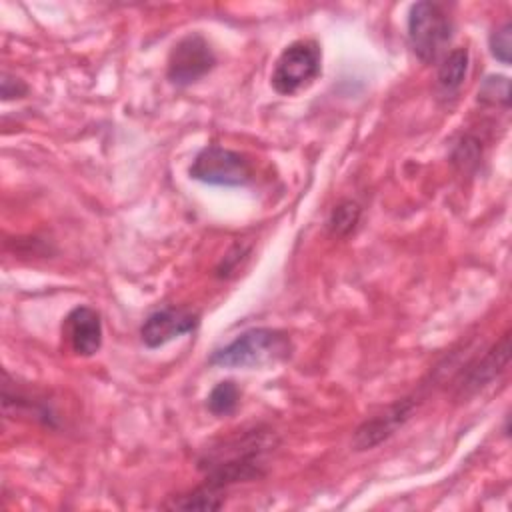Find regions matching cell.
Here are the masks:
<instances>
[{
    "instance_id": "10",
    "label": "cell",
    "mask_w": 512,
    "mask_h": 512,
    "mask_svg": "<svg viewBox=\"0 0 512 512\" xmlns=\"http://www.w3.org/2000/svg\"><path fill=\"white\" fill-rule=\"evenodd\" d=\"M62 334L74 354L94 356L102 348L104 336L100 312L92 306L72 308L62 322Z\"/></svg>"
},
{
    "instance_id": "15",
    "label": "cell",
    "mask_w": 512,
    "mask_h": 512,
    "mask_svg": "<svg viewBox=\"0 0 512 512\" xmlns=\"http://www.w3.org/2000/svg\"><path fill=\"white\" fill-rule=\"evenodd\" d=\"M238 402H240V388L232 380L218 382L206 398V406L214 416L234 414L238 408Z\"/></svg>"
},
{
    "instance_id": "11",
    "label": "cell",
    "mask_w": 512,
    "mask_h": 512,
    "mask_svg": "<svg viewBox=\"0 0 512 512\" xmlns=\"http://www.w3.org/2000/svg\"><path fill=\"white\" fill-rule=\"evenodd\" d=\"M2 408L6 416H24L28 420H34L42 426L56 428L58 426V414L52 406V402L46 396H40L36 392H30L26 388H20L16 382H10V374L4 372L2 382Z\"/></svg>"
},
{
    "instance_id": "16",
    "label": "cell",
    "mask_w": 512,
    "mask_h": 512,
    "mask_svg": "<svg viewBox=\"0 0 512 512\" xmlns=\"http://www.w3.org/2000/svg\"><path fill=\"white\" fill-rule=\"evenodd\" d=\"M478 102L490 104V106H504L510 104V82L506 76H486L480 90H478Z\"/></svg>"
},
{
    "instance_id": "9",
    "label": "cell",
    "mask_w": 512,
    "mask_h": 512,
    "mask_svg": "<svg viewBox=\"0 0 512 512\" xmlns=\"http://www.w3.org/2000/svg\"><path fill=\"white\" fill-rule=\"evenodd\" d=\"M200 314L188 308L166 306L146 316L140 326V338L146 348H160L174 338L190 334L198 328Z\"/></svg>"
},
{
    "instance_id": "1",
    "label": "cell",
    "mask_w": 512,
    "mask_h": 512,
    "mask_svg": "<svg viewBox=\"0 0 512 512\" xmlns=\"http://www.w3.org/2000/svg\"><path fill=\"white\" fill-rule=\"evenodd\" d=\"M274 444L276 438L270 428L238 430L206 448L198 458V468L206 474V484L218 490L236 482L256 480L264 474V458Z\"/></svg>"
},
{
    "instance_id": "13",
    "label": "cell",
    "mask_w": 512,
    "mask_h": 512,
    "mask_svg": "<svg viewBox=\"0 0 512 512\" xmlns=\"http://www.w3.org/2000/svg\"><path fill=\"white\" fill-rule=\"evenodd\" d=\"M220 492L222 490H218L210 484H204V486L194 488L192 492L176 496L170 504H166V508H172V510H218L224 506V498L220 496Z\"/></svg>"
},
{
    "instance_id": "3",
    "label": "cell",
    "mask_w": 512,
    "mask_h": 512,
    "mask_svg": "<svg viewBox=\"0 0 512 512\" xmlns=\"http://www.w3.org/2000/svg\"><path fill=\"white\" fill-rule=\"evenodd\" d=\"M452 32L454 22L442 4L424 0L410 6L406 34L418 60L436 62L450 44Z\"/></svg>"
},
{
    "instance_id": "5",
    "label": "cell",
    "mask_w": 512,
    "mask_h": 512,
    "mask_svg": "<svg viewBox=\"0 0 512 512\" xmlns=\"http://www.w3.org/2000/svg\"><path fill=\"white\" fill-rule=\"evenodd\" d=\"M188 176L210 186L236 188L254 180V168L244 154L218 144H210L194 156L188 168Z\"/></svg>"
},
{
    "instance_id": "18",
    "label": "cell",
    "mask_w": 512,
    "mask_h": 512,
    "mask_svg": "<svg viewBox=\"0 0 512 512\" xmlns=\"http://www.w3.org/2000/svg\"><path fill=\"white\" fill-rule=\"evenodd\" d=\"M28 94V84L10 72H2V100H18Z\"/></svg>"
},
{
    "instance_id": "14",
    "label": "cell",
    "mask_w": 512,
    "mask_h": 512,
    "mask_svg": "<svg viewBox=\"0 0 512 512\" xmlns=\"http://www.w3.org/2000/svg\"><path fill=\"white\" fill-rule=\"evenodd\" d=\"M360 214H362V208L356 200H342L332 208L326 220V228L332 236L344 238L356 230L360 222Z\"/></svg>"
},
{
    "instance_id": "19",
    "label": "cell",
    "mask_w": 512,
    "mask_h": 512,
    "mask_svg": "<svg viewBox=\"0 0 512 512\" xmlns=\"http://www.w3.org/2000/svg\"><path fill=\"white\" fill-rule=\"evenodd\" d=\"M478 160V142L474 138H464L460 146L452 154V162L460 164L462 168H468Z\"/></svg>"
},
{
    "instance_id": "7",
    "label": "cell",
    "mask_w": 512,
    "mask_h": 512,
    "mask_svg": "<svg viewBox=\"0 0 512 512\" xmlns=\"http://www.w3.org/2000/svg\"><path fill=\"white\" fill-rule=\"evenodd\" d=\"M418 396H404L390 406H386L382 412L374 414L372 418L364 420L354 436H352V446L354 450H372L384 440H388L392 434H396L416 412L418 408Z\"/></svg>"
},
{
    "instance_id": "8",
    "label": "cell",
    "mask_w": 512,
    "mask_h": 512,
    "mask_svg": "<svg viewBox=\"0 0 512 512\" xmlns=\"http://www.w3.org/2000/svg\"><path fill=\"white\" fill-rule=\"evenodd\" d=\"M510 362V332H504L496 344H492L478 360L468 364L466 372L456 380V396L468 398L490 382H494Z\"/></svg>"
},
{
    "instance_id": "12",
    "label": "cell",
    "mask_w": 512,
    "mask_h": 512,
    "mask_svg": "<svg viewBox=\"0 0 512 512\" xmlns=\"http://www.w3.org/2000/svg\"><path fill=\"white\" fill-rule=\"evenodd\" d=\"M468 62V48H454L442 56L436 72V86L442 96L452 98L460 90L468 74Z\"/></svg>"
},
{
    "instance_id": "4",
    "label": "cell",
    "mask_w": 512,
    "mask_h": 512,
    "mask_svg": "<svg viewBox=\"0 0 512 512\" xmlns=\"http://www.w3.org/2000/svg\"><path fill=\"white\" fill-rule=\"evenodd\" d=\"M322 72V52L314 40H296L288 44L274 62L270 84L274 92L292 96L310 86Z\"/></svg>"
},
{
    "instance_id": "17",
    "label": "cell",
    "mask_w": 512,
    "mask_h": 512,
    "mask_svg": "<svg viewBox=\"0 0 512 512\" xmlns=\"http://www.w3.org/2000/svg\"><path fill=\"white\" fill-rule=\"evenodd\" d=\"M488 46H490V54L502 62V64H510V50H512V24L510 20L502 22L498 28H494L488 36Z\"/></svg>"
},
{
    "instance_id": "2",
    "label": "cell",
    "mask_w": 512,
    "mask_h": 512,
    "mask_svg": "<svg viewBox=\"0 0 512 512\" xmlns=\"http://www.w3.org/2000/svg\"><path fill=\"white\" fill-rule=\"evenodd\" d=\"M292 354V340L278 328H250L216 348L208 362L220 368H264Z\"/></svg>"
},
{
    "instance_id": "6",
    "label": "cell",
    "mask_w": 512,
    "mask_h": 512,
    "mask_svg": "<svg viewBox=\"0 0 512 512\" xmlns=\"http://www.w3.org/2000/svg\"><path fill=\"white\" fill-rule=\"evenodd\" d=\"M216 62L210 42L200 32H190L170 48L166 78L174 86H190L212 72Z\"/></svg>"
}]
</instances>
